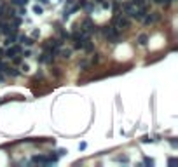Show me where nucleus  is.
Here are the masks:
<instances>
[{
	"instance_id": "nucleus-1",
	"label": "nucleus",
	"mask_w": 178,
	"mask_h": 167,
	"mask_svg": "<svg viewBox=\"0 0 178 167\" xmlns=\"http://www.w3.org/2000/svg\"><path fill=\"white\" fill-rule=\"evenodd\" d=\"M101 31H103V35H105V38H107L108 42H112V44H119L121 30H117L114 24H110V26H103V28H101Z\"/></svg>"
},
{
	"instance_id": "nucleus-2",
	"label": "nucleus",
	"mask_w": 178,
	"mask_h": 167,
	"mask_svg": "<svg viewBox=\"0 0 178 167\" xmlns=\"http://www.w3.org/2000/svg\"><path fill=\"white\" fill-rule=\"evenodd\" d=\"M117 30H124V28H129V24H131V21L124 16V14H115L114 16V23H112Z\"/></svg>"
},
{
	"instance_id": "nucleus-3",
	"label": "nucleus",
	"mask_w": 178,
	"mask_h": 167,
	"mask_svg": "<svg viewBox=\"0 0 178 167\" xmlns=\"http://www.w3.org/2000/svg\"><path fill=\"white\" fill-rule=\"evenodd\" d=\"M23 52V49H21V45H16V44H10V45H7V49L3 51V56L5 58H14V56H17V54H21Z\"/></svg>"
},
{
	"instance_id": "nucleus-4",
	"label": "nucleus",
	"mask_w": 178,
	"mask_h": 167,
	"mask_svg": "<svg viewBox=\"0 0 178 167\" xmlns=\"http://www.w3.org/2000/svg\"><path fill=\"white\" fill-rule=\"evenodd\" d=\"M80 30H82V31H86V33H89V35H91V33H96V31H98V28L94 26V23H93V21H91L89 17L82 21V24H80Z\"/></svg>"
},
{
	"instance_id": "nucleus-5",
	"label": "nucleus",
	"mask_w": 178,
	"mask_h": 167,
	"mask_svg": "<svg viewBox=\"0 0 178 167\" xmlns=\"http://www.w3.org/2000/svg\"><path fill=\"white\" fill-rule=\"evenodd\" d=\"M142 21H143L145 24H150V23H157V21H161V14H159V12H150V14L147 12V14H145V17H143Z\"/></svg>"
},
{
	"instance_id": "nucleus-6",
	"label": "nucleus",
	"mask_w": 178,
	"mask_h": 167,
	"mask_svg": "<svg viewBox=\"0 0 178 167\" xmlns=\"http://www.w3.org/2000/svg\"><path fill=\"white\" fill-rule=\"evenodd\" d=\"M135 10H136V7L133 5V2H126L124 5H122V14H126V16H133L135 14Z\"/></svg>"
},
{
	"instance_id": "nucleus-7",
	"label": "nucleus",
	"mask_w": 178,
	"mask_h": 167,
	"mask_svg": "<svg viewBox=\"0 0 178 167\" xmlns=\"http://www.w3.org/2000/svg\"><path fill=\"white\" fill-rule=\"evenodd\" d=\"M16 42H19L21 45H26V47H31L33 45V38H30L26 35H17L16 37Z\"/></svg>"
},
{
	"instance_id": "nucleus-8",
	"label": "nucleus",
	"mask_w": 178,
	"mask_h": 167,
	"mask_svg": "<svg viewBox=\"0 0 178 167\" xmlns=\"http://www.w3.org/2000/svg\"><path fill=\"white\" fill-rule=\"evenodd\" d=\"M56 54H59V56H61L63 59H68V58L72 56V49H65V47L61 45V47H59V49L56 51Z\"/></svg>"
},
{
	"instance_id": "nucleus-9",
	"label": "nucleus",
	"mask_w": 178,
	"mask_h": 167,
	"mask_svg": "<svg viewBox=\"0 0 178 167\" xmlns=\"http://www.w3.org/2000/svg\"><path fill=\"white\" fill-rule=\"evenodd\" d=\"M140 45H147V42H149V35H145V33H142L140 37H138V40H136Z\"/></svg>"
},
{
	"instance_id": "nucleus-10",
	"label": "nucleus",
	"mask_w": 178,
	"mask_h": 167,
	"mask_svg": "<svg viewBox=\"0 0 178 167\" xmlns=\"http://www.w3.org/2000/svg\"><path fill=\"white\" fill-rule=\"evenodd\" d=\"M42 10H44V9H42V7H40L38 3H37V5L33 7V12H35V14H42Z\"/></svg>"
},
{
	"instance_id": "nucleus-11",
	"label": "nucleus",
	"mask_w": 178,
	"mask_h": 167,
	"mask_svg": "<svg viewBox=\"0 0 178 167\" xmlns=\"http://www.w3.org/2000/svg\"><path fill=\"white\" fill-rule=\"evenodd\" d=\"M21 61H23V58H19V54H17V56H14V58H12V63H14V64H19V63H21Z\"/></svg>"
},
{
	"instance_id": "nucleus-12",
	"label": "nucleus",
	"mask_w": 178,
	"mask_h": 167,
	"mask_svg": "<svg viewBox=\"0 0 178 167\" xmlns=\"http://www.w3.org/2000/svg\"><path fill=\"white\" fill-rule=\"evenodd\" d=\"M98 61H100V54H94V56H93V59H91V63H93V64H96Z\"/></svg>"
},
{
	"instance_id": "nucleus-13",
	"label": "nucleus",
	"mask_w": 178,
	"mask_h": 167,
	"mask_svg": "<svg viewBox=\"0 0 178 167\" xmlns=\"http://www.w3.org/2000/svg\"><path fill=\"white\" fill-rule=\"evenodd\" d=\"M143 162H145L147 166H154V160H152V159H149V157H145V159H143Z\"/></svg>"
},
{
	"instance_id": "nucleus-14",
	"label": "nucleus",
	"mask_w": 178,
	"mask_h": 167,
	"mask_svg": "<svg viewBox=\"0 0 178 167\" xmlns=\"http://www.w3.org/2000/svg\"><path fill=\"white\" fill-rule=\"evenodd\" d=\"M156 3H161V5H170V0H154Z\"/></svg>"
},
{
	"instance_id": "nucleus-15",
	"label": "nucleus",
	"mask_w": 178,
	"mask_h": 167,
	"mask_svg": "<svg viewBox=\"0 0 178 167\" xmlns=\"http://www.w3.org/2000/svg\"><path fill=\"white\" fill-rule=\"evenodd\" d=\"M101 7H103V9H110L112 5H110V2H105V0H103V2H101Z\"/></svg>"
},
{
	"instance_id": "nucleus-16",
	"label": "nucleus",
	"mask_w": 178,
	"mask_h": 167,
	"mask_svg": "<svg viewBox=\"0 0 178 167\" xmlns=\"http://www.w3.org/2000/svg\"><path fill=\"white\" fill-rule=\"evenodd\" d=\"M31 37H33V38H37V37H40V31H38V30H33V33H31Z\"/></svg>"
},
{
	"instance_id": "nucleus-17",
	"label": "nucleus",
	"mask_w": 178,
	"mask_h": 167,
	"mask_svg": "<svg viewBox=\"0 0 178 167\" xmlns=\"http://www.w3.org/2000/svg\"><path fill=\"white\" fill-rule=\"evenodd\" d=\"M150 141H152V139H150L149 136H143V138H142V143H150Z\"/></svg>"
},
{
	"instance_id": "nucleus-18",
	"label": "nucleus",
	"mask_w": 178,
	"mask_h": 167,
	"mask_svg": "<svg viewBox=\"0 0 178 167\" xmlns=\"http://www.w3.org/2000/svg\"><path fill=\"white\" fill-rule=\"evenodd\" d=\"M75 3V0H66V3H65V7H72Z\"/></svg>"
},
{
	"instance_id": "nucleus-19",
	"label": "nucleus",
	"mask_w": 178,
	"mask_h": 167,
	"mask_svg": "<svg viewBox=\"0 0 178 167\" xmlns=\"http://www.w3.org/2000/svg\"><path fill=\"white\" fill-rule=\"evenodd\" d=\"M10 3H12V5H23L21 0H10Z\"/></svg>"
},
{
	"instance_id": "nucleus-20",
	"label": "nucleus",
	"mask_w": 178,
	"mask_h": 167,
	"mask_svg": "<svg viewBox=\"0 0 178 167\" xmlns=\"http://www.w3.org/2000/svg\"><path fill=\"white\" fill-rule=\"evenodd\" d=\"M170 143H171V146H173V148H177V139H175V138H171V139H170Z\"/></svg>"
},
{
	"instance_id": "nucleus-21",
	"label": "nucleus",
	"mask_w": 178,
	"mask_h": 167,
	"mask_svg": "<svg viewBox=\"0 0 178 167\" xmlns=\"http://www.w3.org/2000/svg\"><path fill=\"white\" fill-rule=\"evenodd\" d=\"M177 162H178L177 159H170V160H168V164H170V166H175Z\"/></svg>"
},
{
	"instance_id": "nucleus-22",
	"label": "nucleus",
	"mask_w": 178,
	"mask_h": 167,
	"mask_svg": "<svg viewBox=\"0 0 178 167\" xmlns=\"http://www.w3.org/2000/svg\"><path fill=\"white\" fill-rule=\"evenodd\" d=\"M38 2H40V3H47L49 0H38Z\"/></svg>"
},
{
	"instance_id": "nucleus-23",
	"label": "nucleus",
	"mask_w": 178,
	"mask_h": 167,
	"mask_svg": "<svg viewBox=\"0 0 178 167\" xmlns=\"http://www.w3.org/2000/svg\"><path fill=\"white\" fill-rule=\"evenodd\" d=\"M101 2H103V0H94V3H101Z\"/></svg>"
},
{
	"instance_id": "nucleus-24",
	"label": "nucleus",
	"mask_w": 178,
	"mask_h": 167,
	"mask_svg": "<svg viewBox=\"0 0 178 167\" xmlns=\"http://www.w3.org/2000/svg\"><path fill=\"white\" fill-rule=\"evenodd\" d=\"M0 28H2V19H0Z\"/></svg>"
}]
</instances>
